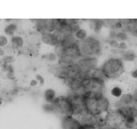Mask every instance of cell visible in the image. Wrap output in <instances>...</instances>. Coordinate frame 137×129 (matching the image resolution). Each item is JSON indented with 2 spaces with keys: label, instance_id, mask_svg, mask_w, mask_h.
I'll return each instance as SVG.
<instances>
[{
  "label": "cell",
  "instance_id": "e0dca14e",
  "mask_svg": "<svg viewBox=\"0 0 137 129\" xmlns=\"http://www.w3.org/2000/svg\"><path fill=\"white\" fill-rule=\"evenodd\" d=\"M137 56L135 52L131 50H127L126 51H124L121 53V58L120 59L122 61L125 62H133L136 59Z\"/></svg>",
  "mask_w": 137,
  "mask_h": 129
},
{
  "label": "cell",
  "instance_id": "3957f363",
  "mask_svg": "<svg viewBox=\"0 0 137 129\" xmlns=\"http://www.w3.org/2000/svg\"><path fill=\"white\" fill-rule=\"evenodd\" d=\"M107 79L119 78L124 71L123 61L116 57L109 58L104 62L100 67Z\"/></svg>",
  "mask_w": 137,
  "mask_h": 129
},
{
  "label": "cell",
  "instance_id": "cb8c5ba5",
  "mask_svg": "<svg viewBox=\"0 0 137 129\" xmlns=\"http://www.w3.org/2000/svg\"><path fill=\"white\" fill-rule=\"evenodd\" d=\"M47 60L50 62L54 63L58 60V56L55 53H50L46 56Z\"/></svg>",
  "mask_w": 137,
  "mask_h": 129
},
{
  "label": "cell",
  "instance_id": "836d02e7",
  "mask_svg": "<svg viewBox=\"0 0 137 129\" xmlns=\"http://www.w3.org/2000/svg\"><path fill=\"white\" fill-rule=\"evenodd\" d=\"M29 84H30L31 86H35L38 84V82L35 79H33V80H31V81H30V83Z\"/></svg>",
  "mask_w": 137,
  "mask_h": 129
},
{
  "label": "cell",
  "instance_id": "4316f807",
  "mask_svg": "<svg viewBox=\"0 0 137 129\" xmlns=\"http://www.w3.org/2000/svg\"><path fill=\"white\" fill-rule=\"evenodd\" d=\"M3 60L7 64H11V63L15 61V58L13 57V56L9 55V56H7L4 58L3 59Z\"/></svg>",
  "mask_w": 137,
  "mask_h": 129
},
{
  "label": "cell",
  "instance_id": "d6986e66",
  "mask_svg": "<svg viewBox=\"0 0 137 129\" xmlns=\"http://www.w3.org/2000/svg\"><path fill=\"white\" fill-rule=\"evenodd\" d=\"M18 30V25L16 23H10L4 29V32L5 34L10 36H13Z\"/></svg>",
  "mask_w": 137,
  "mask_h": 129
},
{
  "label": "cell",
  "instance_id": "d6a6232c",
  "mask_svg": "<svg viewBox=\"0 0 137 129\" xmlns=\"http://www.w3.org/2000/svg\"><path fill=\"white\" fill-rule=\"evenodd\" d=\"M133 95L134 97V100H135V104L137 105V88L135 90Z\"/></svg>",
  "mask_w": 137,
  "mask_h": 129
},
{
  "label": "cell",
  "instance_id": "7a4b0ae2",
  "mask_svg": "<svg viewBox=\"0 0 137 129\" xmlns=\"http://www.w3.org/2000/svg\"><path fill=\"white\" fill-rule=\"evenodd\" d=\"M78 48L82 57L98 58L101 54V43L97 37L90 35L82 41L78 42Z\"/></svg>",
  "mask_w": 137,
  "mask_h": 129
},
{
  "label": "cell",
  "instance_id": "2e32d148",
  "mask_svg": "<svg viewBox=\"0 0 137 129\" xmlns=\"http://www.w3.org/2000/svg\"><path fill=\"white\" fill-rule=\"evenodd\" d=\"M11 44L13 50H20L24 46V40L21 35H14L11 38Z\"/></svg>",
  "mask_w": 137,
  "mask_h": 129
},
{
  "label": "cell",
  "instance_id": "d4e9b609",
  "mask_svg": "<svg viewBox=\"0 0 137 129\" xmlns=\"http://www.w3.org/2000/svg\"><path fill=\"white\" fill-rule=\"evenodd\" d=\"M118 49L120 50L122 52L128 50V45L125 42H119L118 43Z\"/></svg>",
  "mask_w": 137,
  "mask_h": 129
},
{
  "label": "cell",
  "instance_id": "ac0fdd59",
  "mask_svg": "<svg viewBox=\"0 0 137 129\" xmlns=\"http://www.w3.org/2000/svg\"><path fill=\"white\" fill-rule=\"evenodd\" d=\"M44 98L47 103L52 104L54 100L56 98V94H55V90L52 88H48L46 90L44 94Z\"/></svg>",
  "mask_w": 137,
  "mask_h": 129
},
{
  "label": "cell",
  "instance_id": "1f68e13d",
  "mask_svg": "<svg viewBox=\"0 0 137 129\" xmlns=\"http://www.w3.org/2000/svg\"><path fill=\"white\" fill-rule=\"evenodd\" d=\"M131 76L133 77V78L137 79V68L132 70V72H131Z\"/></svg>",
  "mask_w": 137,
  "mask_h": 129
},
{
  "label": "cell",
  "instance_id": "52a82bcc",
  "mask_svg": "<svg viewBox=\"0 0 137 129\" xmlns=\"http://www.w3.org/2000/svg\"><path fill=\"white\" fill-rule=\"evenodd\" d=\"M67 98L69 100L73 110V116L80 114L81 112L86 110L85 98L82 95L71 93Z\"/></svg>",
  "mask_w": 137,
  "mask_h": 129
},
{
  "label": "cell",
  "instance_id": "277c9868",
  "mask_svg": "<svg viewBox=\"0 0 137 129\" xmlns=\"http://www.w3.org/2000/svg\"><path fill=\"white\" fill-rule=\"evenodd\" d=\"M81 56L77 44L64 48L58 55V63L64 67L77 64Z\"/></svg>",
  "mask_w": 137,
  "mask_h": 129
},
{
  "label": "cell",
  "instance_id": "ffe728a7",
  "mask_svg": "<svg viewBox=\"0 0 137 129\" xmlns=\"http://www.w3.org/2000/svg\"><path fill=\"white\" fill-rule=\"evenodd\" d=\"M74 35L75 37L78 40V42L82 41V40H84V39H85L89 36L88 35V32H87L86 29L81 28L76 32L74 33Z\"/></svg>",
  "mask_w": 137,
  "mask_h": 129
},
{
  "label": "cell",
  "instance_id": "ba28073f",
  "mask_svg": "<svg viewBox=\"0 0 137 129\" xmlns=\"http://www.w3.org/2000/svg\"><path fill=\"white\" fill-rule=\"evenodd\" d=\"M82 86L84 89L85 94H95L99 92H104V84L96 81L92 79L85 78L83 80Z\"/></svg>",
  "mask_w": 137,
  "mask_h": 129
},
{
  "label": "cell",
  "instance_id": "8fae6325",
  "mask_svg": "<svg viewBox=\"0 0 137 129\" xmlns=\"http://www.w3.org/2000/svg\"><path fill=\"white\" fill-rule=\"evenodd\" d=\"M86 78L92 79L96 81L100 82L101 83H104L107 80L106 76L104 75V72H102L100 68H96L92 70H89L88 72H84Z\"/></svg>",
  "mask_w": 137,
  "mask_h": 129
},
{
  "label": "cell",
  "instance_id": "f1b7e54d",
  "mask_svg": "<svg viewBox=\"0 0 137 129\" xmlns=\"http://www.w3.org/2000/svg\"><path fill=\"white\" fill-rule=\"evenodd\" d=\"M109 44L111 47H112L113 48H118V43L116 39H109Z\"/></svg>",
  "mask_w": 137,
  "mask_h": 129
},
{
  "label": "cell",
  "instance_id": "d590c367",
  "mask_svg": "<svg viewBox=\"0 0 137 129\" xmlns=\"http://www.w3.org/2000/svg\"><path fill=\"white\" fill-rule=\"evenodd\" d=\"M5 55V51L2 48H0V56H3Z\"/></svg>",
  "mask_w": 137,
  "mask_h": 129
},
{
  "label": "cell",
  "instance_id": "74e56055",
  "mask_svg": "<svg viewBox=\"0 0 137 129\" xmlns=\"http://www.w3.org/2000/svg\"><path fill=\"white\" fill-rule=\"evenodd\" d=\"M1 104H2V98L0 97V106L1 105Z\"/></svg>",
  "mask_w": 137,
  "mask_h": 129
},
{
  "label": "cell",
  "instance_id": "6da1fadb",
  "mask_svg": "<svg viewBox=\"0 0 137 129\" xmlns=\"http://www.w3.org/2000/svg\"><path fill=\"white\" fill-rule=\"evenodd\" d=\"M86 110L95 116H103L110 110V102L104 92L95 94H85L84 95Z\"/></svg>",
  "mask_w": 137,
  "mask_h": 129
},
{
  "label": "cell",
  "instance_id": "5b68a950",
  "mask_svg": "<svg viewBox=\"0 0 137 129\" xmlns=\"http://www.w3.org/2000/svg\"><path fill=\"white\" fill-rule=\"evenodd\" d=\"M52 105L53 106L54 112L62 116V118L73 116V110L67 97H56V98L52 103Z\"/></svg>",
  "mask_w": 137,
  "mask_h": 129
},
{
  "label": "cell",
  "instance_id": "30bf717a",
  "mask_svg": "<svg viewBox=\"0 0 137 129\" xmlns=\"http://www.w3.org/2000/svg\"><path fill=\"white\" fill-rule=\"evenodd\" d=\"M98 58L95 57H81L77 62L80 69L84 72L98 68Z\"/></svg>",
  "mask_w": 137,
  "mask_h": 129
},
{
  "label": "cell",
  "instance_id": "603a6c76",
  "mask_svg": "<svg viewBox=\"0 0 137 129\" xmlns=\"http://www.w3.org/2000/svg\"><path fill=\"white\" fill-rule=\"evenodd\" d=\"M128 35L126 33V32L124 31H119L118 32L117 34H116V39L117 40L118 42H126V40H128Z\"/></svg>",
  "mask_w": 137,
  "mask_h": 129
},
{
  "label": "cell",
  "instance_id": "7c38bea8",
  "mask_svg": "<svg viewBox=\"0 0 137 129\" xmlns=\"http://www.w3.org/2000/svg\"><path fill=\"white\" fill-rule=\"evenodd\" d=\"M63 129H82L83 127L74 116H67L62 118Z\"/></svg>",
  "mask_w": 137,
  "mask_h": 129
},
{
  "label": "cell",
  "instance_id": "8d00e7d4",
  "mask_svg": "<svg viewBox=\"0 0 137 129\" xmlns=\"http://www.w3.org/2000/svg\"><path fill=\"white\" fill-rule=\"evenodd\" d=\"M82 129H97V128H94V127H83Z\"/></svg>",
  "mask_w": 137,
  "mask_h": 129
},
{
  "label": "cell",
  "instance_id": "4fadbf2b",
  "mask_svg": "<svg viewBox=\"0 0 137 129\" xmlns=\"http://www.w3.org/2000/svg\"><path fill=\"white\" fill-rule=\"evenodd\" d=\"M41 40L44 44L55 47L60 42V39L55 32H50L42 33Z\"/></svg>",
  "mask_w": 137,
  "mask_h": 129
},
{
  "label": "cell",
  "instance_id": "e575fe53",
  "mask_svg": "<svg viewBox=\"0 0 137 129\" xmlns=\"http://www.w3.org/2000/svg\"><path fill=\"white\" fill-rule=\"evenodd\" d=\"M97 129H111L109 128V127H107V126H106L105 125H100V126H99V127H98Z\"/></svg>",
  "mask_w": 137,
  "mask_h": 129
},
{
  "label": "cell",
  "instance_id": "9c48e42d",
  "mask_svg": "<svg viewBox=\"0 0 137 129\" xmlns=\"http://www.w3.org/2000/svg\"><path fill=\"white\" fill-rule=\"evenodd\" d=\"M56 20L54 19H40L35 22V28L42 33L54 32L55 30Z\"/></svg>",
  "mask_w": 137,
  "mask_h": 129
},
{
  "label": "cell",
  "instance_id": "7402d4cb",
  "mask_svg": "<svg viewBox=\"0 0 137 129\" xmlns=\"http://www.w3.org/2000/svg\"><path fill=\"white\" fill-rule=\"evenodd\" d=\"M110 94L112 96L116 98H120L122 95L123 94V90L120 86H116L111 89Z\"/></svg>",
  "mask_w": 137,
  "mask_h": 129
},
{
  "label": "cell",
  "instance_id": "44dd1931",
  "mask_svg": "<svg viewBox=\"0 0 137 129\" xmlns=\"http://www.w3.org/2000/svg\"><path fill=\"white\" fill-rule=\"evenodd\" d=\"M92 22L94 25V32L95 33H99L103 28L105 26V22L104 20H93Z\"/></svg>",
  "mask_w": 137,
  "mask_h": 129
},
{
  "label": "cell",
  "instance_id": "f546056e",
  "mask_svg": "<svg viewBox=\"0 0 137 129\" xmlns=\"http://www.w3.org/2000/svg\"><path fill=\"white\" fill-rule=\"evenodd\" d=\"M3 70H4L7 73H8V72H14V68H13V66H12L11 64H7V65L3 68Z\"/></svg>",
  "mask_w": 137,
  "mask_h": 129
},
{
  "label": "cell",
  "instance_id": "5bb4252c",
  "mask_svg": "<svg viewBox=\"0 0 137 129\" xmlns=\"http://www.w3.org/2000/svg\"><path fill=\"white\" fill-rule=\"evenodd\" d=\"M122 24V30L128 32L131 34L137 36V19L121 20Z\"/></svg>",
  "mask_w": 137,
  "mask_h": 129
},
{
  "label": "cell",
  "instance_id": "4dcf8cb0",
  "mask_svg": "<svg viewBox=\"0 0 137 129\" xmlns=\"http://www.w3.org/2000/svg\"><path fill=\"white\" fill-rule=\"evenodd\" d=\"M35 80H36L38 82V83H40L41 85L44 84V78L41 75H36V76H35Z\"/></svg>",
  "mask_w": 137,
  "mask_h": 129
},
{
  "label": "cell",
  "instance_id": "83f0119b",
  "mask_svg": "<svg viewBox=\"0 0 137 129\" xmlns=\"http://www.w3.org/2000/svg\"><path fill=\"white\" fill-rule=\"evenodd\" d=\"M44 110L46 112H54L53 106L52 105V104H50V103H46V104H44Z\"/></svg>",
  "mask_w": 137,
  "mask_h": 129
},
{
  "label": "cell",
  "instance_id": "484cf974",
  "mask_svg": "<svg viewBox=\"0 0 137 129\" xmlns=\"http://www.w3.org/2000/svg\"><path fill=\"white\" fill-rule=\"evenodd\" d=\"M8 43V39L4 35H0V48L6 46Z\"/></svg>",
  "mask_w": 137,
  "mask_h": 129
},
{
  "label": "cell",
  "instance_id": "9a60e30c",
  "mask_svg": "<svg viewBox=\"0 0 137 129\" xmlns=\"http://www.w3.org/2000/svg\"><path fill=\"white\" fill-rule=\"evenodd\" d=\"M135 104L134 97L133 94L131 93H123L121 97L120 98L117 104L116 108L123 107V106H128Z\"/></svg>",
  "mask_w": 137,
  "mask_h": 129
},
{
  "label": "cell",
  "instance_id": "8992f818",
  "mask_svg": "<svg viewBox=\"0 0 137 129\" xmlns=\"http://www.w3.org/2000/svg\"><path fill=\"white\" fill-rule=\"evenodd\" d=\"M104 125L111 129H125L124 117L116 108L109 110L105 116Z\"/></svg>",
  "mask_w": 137,
  "mask_h": 129
}]
</instances>
